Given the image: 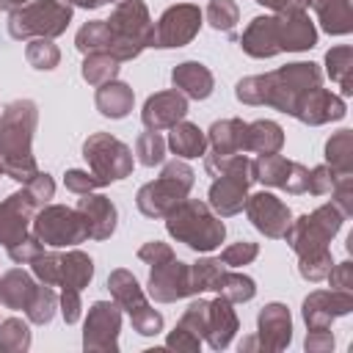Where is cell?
<instances>
[{
    "label": "cell",
    "instance_id": "6da1fadb",
    "mask_svg": "<svg viewBox=\"0 0 353 353\" xmlns=\"http://www.w3.org/2000/svg\"><path fill=\"white\" fill-rule=\"evenodd\" d=\"M323 80L317 63L312 61H295L281 69H273L268 74H251L243 77L234 88V97L243 105H268L281 113H295L301 97L312 88H317Z\"/></svg>",
    "mask_w": 353,
    "mask_h": 353
},
{
    "label": "cell",
    "instance_id": "7a4b0ae2",
    "mask_svg": "<svg viewBox=\"0 0 353 353\" xmlns=\"http://www.w3.org/2000/svg\"><path fill=\"white\" fill-rule=\"evenodd\" d=\"M39 110L33 99H14L0 116V165L17 182H30L39 174L33 157V132Z\"/></svg>",
    "mask_w": 353,
    "mask_h": 353
},
{
    "label": "cell",
    "instance_id": "3957f363",
    "mask_svg": "<svg viewBox=\"0 0 353 353\" xmlns=\"http://www.w3.org/2000/svg\"><path fill=\"white\" fill-rule=\"evenodd\" d=\"M165 229L176 243H185L199 254L215 251L226 237L221 215H215L212 207L199 199H182L176 207H171L165 212Z\"/></svg>",
    "mask_w": 353,
    "mask_h": 353
},
{
    "label": "cell",
    "instance_id": "277c9868",
    "mask_svg": "<svg viewBox=\"0 0 353 353\" xmlns=\"http://www.w3.org/2000/svg\"><path fill=\"white\" fill-rule=\"evenodd\" d=\"M105 25L110 33L108 55H113L116 61H132L146 47H152L154 22H152L143 0H121L113 8L110 19H105Z\"/></svg>",
    "mask_w": 353,
    "mask_h": 353
},
{
    "label": "cell",
    "instance_id": "5b68a950",
    "mask_svg": "<svg viewBox=\"0 0 353 353\" xmlns=\"http://www.w3.org/2000/svg\"><path fill=\"white\" fill-rule=\"evenodd\" d=\"M72 22V3L69 0H30L22 8L11 11L8 33L11 39H55Z\"/></svg>",
    "mask_w": 353,
    "mask_h": 353
},
{
    "label": "cell",
    "instance_id": "8992f818",
    "mask_svg": "<svg viewBox=\"0 0 353 353\" xmlns=\"http://www.w3.org/2000/svg\"><path fill=\"white\" fill-rule=\"evenodd\" d=\"M193 168L182 160H171L163 165L160 176L154 182H146L138 196L135 204L146 218H165V212L171 207H176L182 199H188L190 188H193Z\"/></svg>",
    "mask_w": 353,
    "mask_h": 353
},
{
    "label": "cell",
    "instance_id": "52a82bcc",
    "mask_svg": "<svg viewBox=\"0 0 353 353\" xmlns=\"http://www.w3.org/2000/svg\"><path fill=\"white\" fill-rule=\"evenodd\" d=\"M83 157L88 163V174L97 179L99 188L132 174V149L110 132L88 135L83 143Z\"/></svg>",
    "mask_w": 353,
    "mask_h": 353
},
{
    "label": "cell",
    "instance_id": "ba28073f",
    "mask_svg": "<svg viewBox=\"0 0 353 353\" xmlns=\"http://www.w3.org/2000/svg\"><path fill=\"white\" fill-rule=\"evenodd\" d=\"M342 221H345V215L334 204H323L314 212H306L298 221H292L284 232V240L290 243V248L298 256L325 251L328 243L334 240V234L342 229Z\"/></svg>",
    "mask_w": 353,
    "mask_h": 353
},
{
    "label": "cell",
    "instance_id": "9c48e42d",
    "mask_svg": "<svg viewBox=\"0 0 353 353\" xmlns=\"http://www.w3.org/2000/svg\"><path fill=\"white\" fill-rule=\"evenodd\" d=\"M254 182V165L245 154H234L229 157V163L223 165V171L215 176V182L210 185V207L215 215L229 218L237 215L248 199V188Z\"/></svg>",
    "mask_w": 353,
    "mask_h": 353
},
{
    "label": "cell",
    "instance_id": "30bf717a",
    "mask_svg": "<svg viewBox=\"0 0 353 353\" xmlns=\"http://www.w3.org/2000/svg\"><path fill=\"white\" fill-rule=\"evenodd\" d=\"M30 229L44 245H52V248H66V245H77L88 240L83 215L74 207H63V204L39 207Z\"/></svg>",
    "mask_w": 353,
    "mask_h": 353
},
{
    "label": "cell",
    "instance_id": "8fae6325",
    "mask_svg": "<svg viewBox=\"0 0 353 353\" xmlns=\"http://www.w3.org/2000/svg\"><path fill=\"white\" fill-rule=\"evenodd\" d=\"M121 331V306L116 301H97L88 309L83 325V350L85 353H116Z\"/></svg>",
    "mask_w": 353,
    "mask_h": 353
},
{
    "label": "cell",
    "instance_id": "7c38bea8",
    "mask_svg": "<svg viewBox=\"0 0 353 353\" xmlns=\"http://www.w3.org/2000/svg\"><path fill=\"white\" fill-rule=\"evenodd\" d=\"M201 8L193 3H179L163 11V17L154 22V33H152V47L160 50H171V47H185L196 39L199 28H201Z\"/></svg>",
    "mask_w": 353,
    "mask_h": 353
},
{
    "label": "cell",
    "instance_id": "4fadbf2b",
    "mask_svg": "<svg viewBox=\"0 0 353 353\" xmlns=\"http://www.w3.org/2000/svg\"><path fill=\"white\" fill-rule=\"evenodd\" d=\"M254 165V182H265L270 188H281L287 193H306L309 185V168L287 160L284 154H259L256 160H251Z\"/></svg>",
    "mask_w": 353,
    "mask_h": 353
},
{
    "label": "cell",
    "instance_id": "5bb4252c",
    "mask_svg": "<svg viewBox=\"0 0 353 353\" xmlns=\"http://www.w3.org/2000/svg\"><path fill=\"white\" fill-rule=\"evenodd\" d=\"M149 295L157 303H174L179 298L193 295V287H190V265L182 262V259H176V256L152 265V270H149Z\"/></svg>",
    "mask_w": 353,
    "mask_h": 353
},
{
    "label": "cell",
    "instance_id": "9a60e30c",
    "mask_svg": "<svg viewBox=\"0 0 353 353\" xmlns=\"http://www.w3.org/2000/svg\"><path fill=\"white\" fill-rule=\"evenodd\" d=\"M41 204L33 199L28 188L11 193L6 201H0V245L11 248L22 237H28V229L33 223V215Z\"/></svg>",
    "mask_w": 353,
    "mask_h": 353
},
{
    "label": "cell",
    "instance_id": "2e32d148",
    "mask_svg": "<svg viewBox=\"0 0 353 353\" xmlns=\"http://www.w3.org/2000/svg\"><path fill=\"white\" fill-rule=\"evenodd\" d=\"M243 207H245V215H248V221L254 223V229L262 232V234L270 237V240L284 237L287 226L292 223V212H290V207H287L281 199H276L273 193L259 190V193L248 196Z\"/></svg>",
    "mask_w": 353,
    "mask_h": 353
},
{
    "label": "cell",
    "instance_id": "e0dca14e",
    "mask_svg": "<svg viewBox=\"0 0 353 353\" xmlns=\"http://www.w3.org/2000/svg\"><path fill=\"white\" fill-rule=\"evenodd\" d=\"M347 312H353V292L350 290H314L303 301V320H306L309 331L331 328V323Z\"/></svg>",
    "mask_w": 353,
    "mask_h": 353
},
{
    "label": "cell",
    "instance_id": "ac0fdd59",
    "mask_svg": "<svg viewBox=\"0 0 353 353\" xmlns=\"http://www.w3.org/2000/svg\"><path fill=\"white\" fill-rule=\"evenodd\" d=\"M256 347L268 353H279L292 339V317L284 303H268L256 314Z\"/></svg>",
    "mask_w": 353,
    "mask_h": 353
},
{
    "label": "cell",
    "instance_id": "d6986e66",
    "mask_svg": "<svg viewBox=\"0 0 353 353\" xmlns=\"http://www.w3.org/2000/svg\"><path fill=\"white\" fill-rule=\"evenodd\" d=\"M185 113H188V97L179 94L176 88H171V91H157L143 102L141 121L146 130L160 132V130H171L176 121H182Z\"/></svg>",
    "mask_w": 353,
    "mask_h": 353
},
{
    "label": "cell",
    "instance_id": "ffe728a7",
    "mask_svg": "<svg viewBox=\"0 0 353 353\" xmlns=\"http://www.w3.org/2000/svg\"><path fill=\"white\" fill-rule=\"evenodd\" d=\"M345 99L342 97H336L334 91H328V88H312V91H306L303 97H301V102H298V108H295V119L298 121H303V124H312V127H317V124H328V121H339L342 116H345Z\"/></svg>",
    "mask_w": 353,
    "mask_h": 353
},
{
    "label": "cell",
    "instance_id": "44dd1931",
    "mask_svg": "<svg viewBox=\"0 0 353 353\" xmlns=\"http://www.w3.org/2000/svg\"><path fill=\"white\" fill-rule=\"evenodd\" d=\"M74 210L83 215L91 240H108L116 232L119 212H116V207H113V201L108 196H102V193H80Z\"/></svg>",
    "mask_w": 353,
    "mask_h": 353
},
{
    "label": "cell",
    "instance_id": "7402d4cb",
    "mask_svg": "<svg viewBox=\"0 0 353 353\" xmlns=\"http://www.w3.org/2000/svg\"><path fill=\"white\" fill-rule=\"evenodd\" d=\"M240 47L251 58H273L281 52L279 44V19L273 17H254L240 36Z\"/></svg>",
    "mask_w": 353,
    "mask_h": 353
},
{
    "label": "cell",
    "instance_id": "603a6c76",
    "mask_svg": "<svg viewBox=\"0 0 353 353\" xmlns=\"http://www.w3.org/2000/svg\"><path fill=\"white\" fill-rule=\"evenodd\" d=\"M276 19H279L281 52H301L317 44V30H314V22L306 17V11H281L276 14Z\"/></svg>",
    "mask_w": 353,
    "mask_h": 353
},
{
    "label": "cell",
    "instance_id": "cb8c5ba5",
    "mask_svg": "<svg viewBox=\"0 0 353 353\" xmlns=\"http://www.w3.org/2000/svg\"><path fill=\"white\" fill-rule=\"evenodd\" d=\"M240 323H237V314L232 309V301L218 295L215 301H207V331H204V339L212 350H223L229 347L232 336L237 334Z\"/></svg>",
    "mask_w": 353,
    "mask_h": 353
},
{
    "label": "cell",
    "instance_id": "d4e9b609",
    "mask_svg": "<svg viewBox=\"0 0 353 353\" xmlns=\"http://www.w3.org/2000/svg\"><path fill=\"white\" fill-rule=\"evenodd\" d=\"M171 83L188 99H207L212 94V85H215L212 72L204 63H199V61H185V63L174 66Z\"/></svg>",
    "mask_w": 353,
    "mask_h": 353
},
{
    "label": "cell",
    "instance_id": "484cf974",
    "mask_svg": "<svg viewBox=\"0 0 353 353\" xmlns=\"http://www.w3.org/2000/svg\"><path fill=\"white\" fill-rule=\"evenodd\" d=\"M108 290H110L113 301H116L130 317L149 306L143 287H141L138 279H135L130 270H124V268H119V270H113V273L108 276Z\"/></svg>",
    "mask_w": 353,
    "mask_h": 353
},
{
    "label": "cell",
    "instance_id": "4316f807",
    "mask_svg": "<svg viewBox=\"0 0 353 353\" xmlns=\"http://www.w3.org/2000/svg\"><path fill=\"white\" fill-rule=\"evenodd\" d=\"M284 146V130L270 121V119H256L245 124L243 132V152H256V154H276Z\"/></svg>",
    "mask_w": 353,
    "mask_h": 353
},
{
    "label": "cell",
    "instance_id": "83f0119b",
    "mask_svg": "<svg viewBox=\"0 0 353 353\" xmlns=\"http://www.w3.org/2000/svg\"><path fill=\"white\" fill-rule=\"evenodd\" d=\"M132 102H135V94L127 83L121 80H110V83H102L97 85V94H94V105L102 116L108 119H124L130 110H132Z\"/></svg>",
    "mask_w": 353,
    "mask_h": 353
},
{
    "label": "cell",
    "instance_id": "f1b7e54d",
    "mask_svg": "<svg viewBox=\"0 0 353 353\" xmlns=\"http://www.w3.org/2000/svg\"><path fill=\"white\" fill-rule=\"evenodd\" d=\"M36 290H39V284L30 279V273H25L19 268H14V270L0 276V303L6 309H14V312L17 309H28L33 295H36Z\"/></svg>",
    "mask_w": 353,
    "mask_h": 353
},
{
    "label": "cell",
    "instance_id": "f546056e",
    "mask_svg": "<svg viewBox=\"0 0 353 353\" xmlns=\"http://www.w3.org/2000/svg\"><path fill=\"white\" fill-rule=\"evenodd\" d=\"M243 132H245V121L243 119H221L210 127L207 132V143L212 146L210 154L218 157H232L243 152Z\"/></svg>",
    "mask_w": 353,
    "mask_h": 353
},
{
    "label": "cell",
    "instance_id": "4dcf8cb0",
    "mask_svg": "<svg viewBox=\"0 0 353 353\" xmlns=\"http://www.w3.org/2000/svg\"><path fill=\"white\" fill-rule=\"evenodd\" d=\"M317 14V22L331 36H345L353 30V8L350 0H309Z\"/></svg>",
    "mask_w": 353,
    "mask_h": 353
},
{
    "label": "cell",
    "instance_id": "1f68e13d",
    "mask_svg": "<svg viewBox=\"0 0 353 353\" xmlns=\"http://www.w3.org/2000/svg\"><path fill=\"white\" fill-rule=\"evenodd\" d=\"M165 146H171V152H174L176 157H182V160L204 157V152H207V135H204L196 124H190V121L182 119V121H176V124L171 127Z\"/></svg>",
    "mask_w": 353,
    "mask_h": 353
},
{
    "label": "cell",
    "instance_id": "d6a6232c",
    "mask_svg": "<svg viewBox=\"0 0 353 353\" xmlns=\"http://www.w3.org/2000/svg\"><path fill=\"white\" fill-rule=\"evenodd\" d=\"M94 276V262L88 254L72 248L66 254H61V290H74V292H83V287H88Z\"/></svg>",
    "mask_w": 353,
    "mask_h": 353
},
{
    "label": "cell",
    "instance_id": "836d02e7",
    "mask_svg": "<svg viewBox=\"0 0 353 353\" xmlns=\"http://www.w3.org/2000/svg\"><path fill=\"white\" fill-rule=\"evenodd\" d=\"M325 72L334 83H339L342 97L353 94V47H331L325 52Z\"/></svg>",
    "mask_w": 353,
    "mask_h": 353
},
{
    "label": "cell",
    "instance_id": "e575fe53",
    "mask_svg": "<svg viewBox=\"0 0 353 353\" xmlns=\"http://www.w3.org/2000/svg\"><path fill=\"white\" fill-rule=\"evenodd\" d=\"M325 165H331L336 174H353V132L339 130L325 143Z\"/></svg>",
    "mask_w": 353,
    "mask_h": 353
},
{
    "label": "cell",
    "instance_id": "d590c367",
    "mask_svg": "<svg viewBox=\"0 0 353 353\" xmlns=\"http://www.w3.org/2000/svg\"><path fill=\"white\" fill-rule=\"evenodd\" d=\"M212 290H215L218 295L229 298L232 303H245V301H251V298L256 295V284H254L251 276L234 273V270H226V268H223V273L218 276V281H215Z\"/></svg>",
    "mask_w": 353,
    "mask_h": 353
},
{
    "label": "cell",
    "instance_id": "8d00e7d4",
    "mask_svg": "<svg viewBox=\"0 0 353 353\" xmlns=\"http://www.w3.org/2000/svg\"><path fill=\"white\" fill-rule=\"evenodd\" d=\"M119 63L113 55L108 52H88L85 61H83V80L88 85H102V83H110L116 80L119 74Z\"/></svg>",
    "mask_w": 353,
    "mask_h": 353
},
{
    "label": "cell",
    "instance_id": "74e56055",
    "mask_svg": "<svg viewBox=\"0 0 353 353\" xmlns=\"http://www.w3.org/2000/svg\"><path fill=\"white\" fill-rule=\"evenodd\" d=\"M30 347V325L19 317H8L0 323V350L3 353H25Z\"/></svg>",
    "mask_w": 353,
    "mask_h": 353
},
{
    "label": "cell",
    "instance_id": "f35d334b",
    "mask_svg": "<svg viewBox=\"0 0 353 353\" xmlns=\"http://www.w3.org/2000/svg\"><path fill=\"white\" fill-rule=\"evenodd\" d=\"M25 58L33 69H41V72H50L58 66L61 61V50L52 44V39H30L28 47H25Z\"/></svg>",
    "mask_w": 353,
    "mask_h": 353
},
{
    "label": "cell",
    "instance_id": "ab89813d",
    "mask_svg": "<svg viewBox=\"0 0 353 353\" xmlns=\"http://www.w3.org/2000/svg\"><path fill=\"white\" fill-rule=\"evenodd\" d=\"M223 262L221 259H212V256H204L199 262L190 265V287H193V295L196 292H204V290H212L218 276L223 273Z\"/></svg>",
    "mask_w": 353,
    "mask_h": 353
},
{
    "label": "cell",
    "instance_id": "60d3db41",
    "mask_svg": "<svg viewBox=\"0 0 353 353\" xmlns=\"http://www.w3.org/2000/svg\"><path fill=\"white\" fill-rule=\"evenodd\" d=\"M55 309H58V295L52 292V287L41 284V287L36 290V295H33L30 306L25 309V314H28V320H30V323L44 325V323H50V320H52Z\"/></svg>",
    "mask_w": 353,
    "mask_h": 353
},
{
    "label": "cell",
    "instance_id": "b9f144b4",
    "mask_svg": "<svg viewBox=\"0 0 353 353\" xmlns=\"http://www.w3.org/2000/svg\"><path fill=\"white\" fill-rule=\"evenodd\" d=\"M135 154L141 160V165H160L165 157V138L160 132H141L135 141Z\"/></svg>",
    "mask_w": 353,
    "mask_h": 353
},
{
    "label": "cell",
    "instance_id": "7bdbcfd3",
    "mask_svg": "<svg viewBox=\"0 0 353 353\" xmlns=\"http://www.w3.org/2000/svg\"><path fill=\"white\" fill-rule=\"evenodd\" d=\"M331 268H334V259H331V248L298 256V273H301L306 281H323V279L328 276V270H331Z\"/></svg>",
    "mask_w": 353,
    "mask_h": 353
},
{
    "label": "cell",
    "instance_id": "ee69618b",
    "mask_svg": "<svg viewBox=\"0 0 353 353\" xmlns=\"http://www.w3.org/2000/svg\"><path fill=\"white\" fill-rule=\"evenodd\" d=\"M204 17L215 30H226L229 33L240 19V8H237L234 0H210Z\"/></svg>",
    "mask_w": 353,
    "mask_h": 353
},
{
    "label": "cell",
    "instance_id": "f6af8a7d",
    "mask_svg": "<svg viewBox=\"0 0 353 353\" xmlns=\"http://www.w3.org/2000/svg\"><path fill=\"white\" fill-rule=\"evenodd\" d=\"M30 268H33V276L47 284V287H58L61 284V254L55 251H41L30 259Z\"/></svg>",
    "mask_w": 353,
    "mask_h": 353
},
{
    "label": "cell",
    "instance_id": "bcb514c9",
    "mask_svg": "<svg viewBox=\"0 0 353 353\" xmlns=\"http://www.w3.org/2000/svg\"><path fill=\"white\" fill-rule=\"evenodd\" d=\"M259 254V245L256 243H248V240H240V243H232L221 251V262L226 268H240V265H248L254 262Z\"/></svg>",
    "mask_w": 353,
    "mask_h": 353
},
{
    "label": "cell",
    "instance_id": "7dc6e473",
    "mask_svg": "<svg viewBox=\"0 0 353 353\" xmlns=\"http://www.w3.org/2000/svg\"><path fill=\"white\" fill-rule=\"evenodd\" d=\"M331 204L345 215V218H350L353 215V176L350 174H339L336 176V182H334V188H331Z\"/></svg>",
    "mask_w": 353,
    "mask_h": 353
},
{
    "label": "cell",
    "instance_id": "c3c4849f",
    "mask_svg": "<svg viewBox=\"0 0 353 353\" xmlns=\"http://www.w3.org/2000/svg\"><path fill=\"white\" fill-rule=\"evenodd\" d=\"M336 176H339V174H336L331 165H317V168H312V171H309L306 193H312V196H325V193H331Z\"/></svg>",
    "mask_w": 353,
    "mask_h": 353
},
{
    "label": "cell",
    "instance_id": "681fc988",
    "mask_svg": "<svg viewBox=\"0 0 353 353\" xmlns=\"http://www.w3.org/2000/svg\"><path fill=\"white\" fill-rule=\"evenodd\" d=\"M44 251V243L36 237V234H28V237H22L19 243H14L11 248H8V256L17 262V265H30V259L36 256V254H41Z\"/></svg>",
    "mask_w": 353,
    "mask_h": 353
},
{
    "label": "cell",
    "instance_id": "f907efd6",
    "mask_svg": "<svg viewBox=\"0 0 353 353\" xmlns=\"http://www.w3.org/2000/svg\"><path fill=\"white\" fill-rule=\"evenodd\" d=\"M130 323H132V328H135L138 334H143V336H154V334L163 331V314L154 312L152 306H146V309H141L138 314H132Z\"/></svg>",
    "mask_w": 353,
    "mask_h": 353
},
{
    "label": "cell",
    "instance_id": "816d5d0a",
    "mask_svg": "<svg viewBox=\"0 0 353 353\" xmlns=\"http://www.w3.org/2000/svg\"><path fill=\"white\" fill-rule=\"evenodd\" d=\"M179 325H185V328H190L193 334H199V336H204V331H207V301H193L188 309H185V314L179 317Z\"/></svg>",
    "mask_w": 353,
    "mask_h": 353
},
{
    "label": "cell",
    "instance_id": "f5cc1de1",
    "mask_svg": "<svg viewBox=\"0 0 353 353\" xmlns=\"http://www.w3.org/2000/svg\"><path fill=\"white\" fill-rule=\"evenodd\" d=\"M165 347H174V350H185V353H196L199 347H201V336L199 334H193L190 328H185V325H179L176 323V328L168 334V339H165Z\"/></svg>",
    "mask_w": 353,
    "mask_h": 353
},
{
    "label": "cell",
    "instance_id": "db71d44e",
    "mask_svg": "<svg viewBox=\"0 0 353 353\" xmlns=\"http://www.w3.org/2000/svg\"><path fill=\"white\" fill-rule=\"evenodd\" d=\"M63 185H66V190H72V193H91L94 188H99L97 185V179L88 174V171H83V168H69L66 174H63Z\"/></svg>",
    "mask_w": 353,
    "mask_h": 353
},
{
    "label": "cell",
    "instance_id": "11a10c76",
    "mask_svg": "<svg viewBox=\"0 0 353 353\" xmlns=\"http://www.w3.org/2000/svg\"><path fill=\"white\" fill-rule=\"evenodd\" d=\"M25 188L33 193V199H36L41 207L55 196V182H52V176H50V174H41V171H39L30 182H25Z\"/></svg>",
    "mask_w": 353,
    "mask_h": 353
},
{
    "label": "cell",
    "instance_id": "9f6ffc18",
    "mask_svg": "<svg viewBox=\"0 0 353 353\" xmlns=\"http://www.w3.org/2000/svg\"><path fill=\"white\" fill-rule=\"evenodd\" d=\"M171 256H174L171 245L168 243H160V240H149V243H143L138 248V259H143L146 265H157V262L171 259Z\"/></svg>",
    "mask_w": 353,
    "mask_h": 353
},
{
    "label": "cell",
    "instance_id": "6f0895ef",
    "mask_svg": "<svg viewBox=\"0 0 353 353\" xmlns=\"http://www.w3.org/2000/svg\"><path fill=\"white\" fill-rule=\"evenodd\" d=\"M331 281V290H353V262H339L325 276Z\"/></svg>",
    "mask_w": 353,
    "mask_h": 353
},
{
    "label": "cell",
    "instance_id": "680465c9",
    "mask_svg": "<svg viewBox=\"0 0 353 353\" xmlns=\"http://www.w3.org/2000/svg\"><path fill=\"white\" fill-rule=\"evenodd\" d=\"M58 303H61V314H63V323H66V325H72V323L80 320V292H74V290H61Z\"/></svg>",
    "mask_w": 353,
    "mask_h": 353
},
{
    "label": "cell",
    "instance_id": "91938a15",
    "mask_svg": "<svg viewBox=\"0 0 353 353\" xmlns=\"http://www.w3.org/2000/svg\"><path fill=\"white\" fill-rule=\"evenodd\" d=\"M303 347H306L309 353H328V350H334V334H331V328L309 331Z\"/></svg>",
    "mask_w": 353,
    "mask_h": 353
},
{
    "label": "cell",
    "instance_id": "94428289",
    "mask_svg": "<svg viewBox=\"0 0 353 353\" xmlns=\"http://www.w3.org/2000/svg\"><path fill=\"white\" fill-rule=\"evenodd\" d=\"M256 3L265 6V8H273L276 14H281V11H303L309 6V0H256Z\"/></svg>",
    "mask_w": 353,
    "mask_h": 353
},
{
    "label": "cell",
    "instance_id": "6125c7cd",
    "mask_svg": "<svg viewBox=\"0 0 353 353\" xmlns=\"http://www.w3.org/2000/svg\"><path fill=\"white\" fill-rule=\"evenodd\" d=\"M25 3H30V0H0V8H3V11H17V8H22Z\"/></svg>",
    "mask_w": 353,
    "mask_h": 353
},
{
    "label": "cell",
    "instance_id": "be15d7a7",
    "mask_svg": "<svg viewBox=\"0 0 353 353\" xmlns=\"http://www.w3.org/2000/svg\"><path fill=\"white\" fill-rule=\"evenodd\" d=\"M0 174H3V165H0Z\"/></svg>",
    "mask_w": 353,
    "mask_h": 353
}]
</instances>
